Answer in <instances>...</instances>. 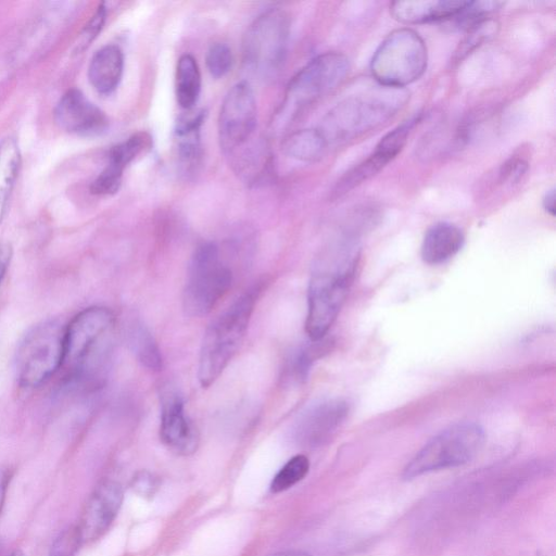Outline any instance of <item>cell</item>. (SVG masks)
<instances>
[{
  "label": "cell",
  "instance_id": "31",
  "mask_svg": "<svg viewBox=\"0 0 556 556\" xmlns=\"http://www.w3.org/2000/svg\"><path fill=\"white\" fill-rule=\"evenodd\" d=\"M106 13L105 4L101 3L80 33L77 51L85 50L97 38L104 26Z\"/></svg>",
  "mask_w": 556,
  "mask_h": 556
},
{
  "label": "cell",
  "instance_id": "17",
  "mask_svg": "<svg viewBox=\"0 0 556 556\" xmlns=\"http://www.w3.org/2000/svg\"><path fill=\"white\" fill-rule=\"evenodd\" d=\"M124 71V54L116 45L100 48L91 58L88 78L101 94H111L118 87Z\"/></svg>",
  "mask_w": 556,
  "mask_h": 556
},
{
  "label": "cell",
  "instance_id": "13",
  "mask_svg": "<svg viewBox=\"0 0 556 556\" xmlns=\"http://www.w3.org/2000/svg\"><path fill=\"white\" fill-rule=\"evenodd\" d=\"M54 119L63 130L86 137L99 136L109 127L104 112L76 88L61 97L54 110Z\"/></svg>",
  "mask_w": 556,
  "mask_h": 556
},
{
  "label": "cell",
  "instance_id": "33",
  "mask_svg": "<svg viewBox=\"0 0 556 556\" xmlns=\"http://www.w3.org/2000/svg\"><path fill=\"white\" fill-rule=\"evenodd\" d=\"M528 169V163L517 156L508 159L500 169V181L502 184H517Z\"/></svg>",
  "mask_w": 556,
  "mask_h": 556
},
{
  "label": "cell",
  "instance_id": "2",
  "mask_svg": "<svg viewBox=\"0 0 556 556\" xmlns=\"http://www.w3.org/2000/svg\"><path fill=\"white\" fill-rule=\"evenodd\" d=\"M114 326V314L103 306L83 309L65 326L63 366L75 379L90 384L102 381L112 351Z\"/></svg>",
  "mask_w": 556,
  "mask_h": 556
},
{
  "label": "cell",
  "instance_id": "22",
  "mask_svg": "<svg viewBox=\"0 0 556 556\" xmlns=\"http://www.w3.org/2000/svg\"><path fill=\"white\" fill-rule=\"evenodd\" d=\"M176 99L180 108L191 110L201 92V73L197 60L182 54L176 67Z\"/></svg>",
  "mask_w": 556,
  "mask_h": 556
},
{
  "label": "cell",
  "instance_id": "38",
  "mask_svg": "<svg viewBox=\"0 0 556 556\" xmlns=\"http://www.w3.org/2000/svg\"><path fill=\"white\" fill-rule=\"evenodd\" d=\"M7 481L2 480L0 482V515L3 507L4 498H5V492H7Z\"/></svg>",
  "mask_w": 556,
  "mask_h": 556
},
{
  "label": "cell",
  "instance_id": "32",
  "mask_svg": "<svg viewBox=\"0 0 556 556\" xmlns=\"http://www.w3.org/2000/svg\"><path fill=\"white\" fill-rule=\"evenodd\" d=\"M81 539L76 527L64 530L51 546L49 556H75Z\"/></svg>",
  "mask_w": 556,
  "mask_h": 556
},
{
  "label": "cell",
  "instance_id": "7",
  "mask_svg": "<svg viewBox=\"0 0 556 556\" xmlns=\"http://www.w3.org/2000/svg\"><path fill=\"white\" fill-rule=\"evenodd\" d=\"M484 431L476 422H458L431 438L403 470L404 479L457 467L470 462L481 450Z\"/></svg>",
  "mask_w": 556,
  "mask_h": 556
},
{
  "label": "cell",
  "instance_id": "3",
  "mask_svg": "<svg viewBox=\"0 0 556 556\" xmlns=\"http://www.w3.org/2000/svg\"><path fill=\"white\" fill-rule=\"evenodd\" d=\"M403 88L380 86L366 93L352 96L339 102L317 128L327 144H340L355 139L382 125L407 102Z\"/></svg>",
  "mask_w": 556,
  "mask_h": 556
},
{
  "label": "cell",
  "instance_id": "14",
  "mask_svg": "<svg viewBox=\"0 0 556 556\" xmlns=\"http://www.w3.org/2000/svg\"><path fill=\"white\" fill-rule=\"evenodd\" d=\"M124 498L116 481L99 484L87 501L77 526L81 543L101 538L116 518Z\"/></svg>",
  "mask_w": 556,
  "mask_h": 556
},
{
  "label": "cell",
  "instance_id": "25",
  "mask_svg": "<svg viewBox=\"0 0 556 556\" xmlns=\"http://www.w3.org/2000/svg\"><path fill=\"white\" fill-rule=\"evenodd\" d=\"M130 345L138 359L151 370L162 368L160 349L149 329L141 323L132 325L129 332Z\"/></svg>",
  "mask_w": 556,
  "mask_h": 556
},
{
  "label": "cell",
  "instance_id": "10",
  "mask_svg": "<svg viewBox=\"0 0 556 556\" xmlns=\"http://www.w3.org/2000/svg\"><path fill=\"white\" fill-rule=\"evenodd\" d=\"M232 282L231 269L222 261L215 243H201L191 257L184 289V309L201 317L228 292Z\"/></svg>",
  "mask_w": 556,
  "mask_h": 556
},
{
  "label": "cell",
  "instance_id": "12",
  "mask_svg": "<svg viewBox=\"0 0 556 556\" xmlns=\"http://www.w3.org/2000/svg\"><path fill=\"white\" fill-rule=\"evenodd\" d=\"M160 438L164 445L179 455H190L199 444V433L188 418L181 396L173 389L161 394Z\"/></svg>",
  "mask_w": 556,
  "mask_h": 556
},
{
  "label": "cell",
  "instance_id": "35",
  "mask_svg": "<svg viewBox=\"0 0 556 556\" xmlns=\"http://www.w3.org/2000/svg\"><path fill=\"white\" fill-rule=\"evenodd\" d=\"M12 258V247L7 242H0V283L5 276Z\"/></svg>",
  "mask_w": 556,
  "mask_h": 556
},
{
  "label": "cell",
  "instance_id": "1",
  "mask_svg": "<svg viewBox=\"0 0 556 556\" xmlns=\"http://www.w3.org/2000/svg\"><path fill=\"white\" fill-rule=\"evenodd\" d=\"M358 257L356 241L342 239L317 261L308 283L305 320L312 341L321 340L336 320L352 285Z\"/></svg>",
  "mask_w": 556,
  "mask_h": 556
},
{
  "label": "cell",
  "instance_id": "11",
  "mask_svg": "<svg viewBox=\"0 0 556 556\" xmlns=\"http://www.w3.org/2000/svg\"><path fill=\"white\" fill-rule=\"evenodd\" d=\"M257 108L254 91L245 81L235 84L225 96L218 115V136L224 152L235 156L248 153L255 144Z\"/></svg>",
  "mask_w": 556,
  "mask_h": 556
},
{
  "label": "cell",
  "instance_id": "4",
  "mask_svg": "<svg viewBox=\"0 0 556 556\" xmlns=\"http://www.w3.org/2000/svg\"><path fill=\"white\" fill-rule=\"evenodd\" d=\"M258 294V287L249 289L208 325L198 365V379L203 388L215 382L237 353Z\"/></svg>",
  "mask_w": 556,
  "mask_h": 556
},
{
  "label": "cell",
  "instance_id": "6",
  "mask_svg": "<svg viewBox=\"0 0 556 556\" xmlns=\"http://www.w3.org/2000/svg\"><path fill=\"white\" fill-rule=\"evenodd\" d=\"M427 64L424 39L404 27L394 29L382 40L371 58L370 72L380 86L404 89L422 76Z\"/></svg>",
  "mask_w": 556,
  "mask_h": 556
},
{
  "label": "cell",
  "instance_id": "36",
  "mask_svg": "<svg viewBox=\"0 0 556 556\" xmlns=\"http://www.w3.org/2000/svg\"><path fill=\"white\" fill-rule=\"evenodd\" d=\"M543 207L551 216L555 215V189L552 188L546 191L543 198Z\"/></svg>",
  "mask_w": 556,
  "mask_h": 556
},
{
  "label": "cell",
  "instance_id": "19",
  "mask_svg": "<svg viewBox=\"0 0 556 556\" xmlns=\"http://www.w3.org/2000/svg\"><path fill=\"white\" fill-rule=\"evenodd\" d=\"M151 144L147 132H137L111 148L108 163L97 176L100 184L109 189H118L125 167Z\"/></svg>",
  "mask_w": 556,
  "mask_h": 556
},
{
  "label": "cell",
  "instance_id": "8",
  "mask_svg": "<svg viewBox=\"0 0 556 556\" xmlns=\"http://www.w3.org/2000/svg\"><path fill=\"white\" fill-rule=\"evenodd\" d=\"M65 326L55 319L31 327L21 340L15 357L16 378L24 388L45 383L64 361Z\"/></svg>",
  "mask_w": 556,
  "mask_h": 556
},
{
  "label": "cell",
  "instance_id": "37",
  "mask_svg": "<svg viewBox=\"0 0 556 556\" xmlns=\"http://www.w3.org/2000/svg\"><path fill=\"white\" fill-rule=\"evenodd\" d=\"M269 556H311L308 553L299 549H288L278 552Z\"/></svg>",
  "mask_w": 556,
  "mask_h": 556
},
{
  "label": "cell",
  "instance_id": "26",
  "mask_svg": "<svg viewBox=\"0 0 556 556\" xmlns=\"http://www.w3.org/2000/svg\"><path fill=\"white\" fill-rule=\"evenodd\" d=\"M309 470V460L303 454L291 457L275 475L270 483L271 493H281L300 481H302Z\"/></svg>",
  "mask_w": 556,
  "mask_h": 556
},
{
  "label": "cell",
  "instance_id": "18",
  "mask_svg": "<svg viewBox=\"0 0 556 556\" xmlns=\"http://www.w3.org/2000/svg\"><path fill=\"white\" fill-rule=\"evenodd\" d=\"M465 237L459 227L447 222L437 223L425 233L421 257L430 265L444 263L462 249Z\"/></svg>",
  "mask_w": 556,
  "mask_h": 556
},
{
  "label": "cell",
  "instance_id": "34",
  "mask_svg": "<svg viewBox=\"0 0 556 556\" xmlns=\"http://www.w3.org/2000/svg\"><path fill=\"white\" fill-rule=\"evenodd\" d=\"M132 488L141 496H152L159 488V479L149 471H140L134 478Z\"/></svg>",
  "mask_w": 556,
  "mask_h": 556
},
{
  "label": "cell",
  "instance_id": "20",
  "mask_svg": "<svg viewBox=\"0 0 556 556\" xmlns=\"http://www.w3.org/2000/svg\"><path fill=\"white\" fill-rule=\"evenodd\" d=\"M205 118L203 110L180 116L176 122L175 140L180 167L185 173H191L200 162L201 137L200 129Z\"/></svg>",
  "mask_w": 556,
  "mask_h": 556
},
{
  "label": "cell",
  "instance_id": "21",
  "mask_svg": "<svg viewBox=\"0 0 556 556\" xmlns=\"http://www.w3.org/2000/svg\"><path fill=\"white\" fill-rule=\"evenodd\" d=\"M327 148L328 144L317 128L293 131L281 143V151L287 156L302 162L320 160Z\"/></svg>",
  "mask_w": 556,
  "mask_h": 556
},
{
  "label": "cell",
  "instance_id": "27",
  "mask_svg": "<svg viewBox=\"0 0 556 556\" xmlns=\"http://www.w3.org/2000/svg\"><path fill=\"white\" fill-rule=\"evenodd\" d=\"M318 355V349L304 346L293 351L286 359L282 378L287 382H301L307 377L309 367Z\"/></svg>",
  "mask_w": 556,
  "mask_h": 556
},
{
  "label": "cell",
  "instance_id": "28",
  "mask_svg": "<svg viewBox=\"0 0 556 556\" xmlns=\"http://www.w3.org/2000/svg\"><path fill=\"white\" fill-rule=\"evenodd\" d=\"M498 27V23L489 17L467 29L465 38L455 51V59H463L483 42L490 40L496 35Z\"/></svg>",
  "mask_w": 556,
  "mask_h": 556
},
{
  "label": "cell",
  "instance_id": "16",
  "mask_svg": "<svg viewBox=\"0 0 556 556\" xmlns=\"http://www.w3.org/2000/svg\"><path fill=\"white\" fill-rule=\"evenodd\" d=\"M464 0H407L390 4L391 15L403 24L453 20L467 4Z\"/></svg>",
  "mask_w": 556,
  "mask_h": 556
},
{
  "label": "cell",
  "instance_id": "24",
  "mask_svg": "<svg viewBox=\"0 0 556 556\" xmlns=\"http://www.w3.org/2000/svg\"><path fill=\"white\" fill-rule=\"evenodd\" d=\"M391 161L387 154L376 148L367 159L352 167L338 180L333 195L341 197L371 179Z\"/></svg>",
  "mask_w": 556,
  "mask_h": 556
},
{
  "label": "cell",
  "instance_id": "5",
  "mask_svg": "<svg viewBox=\"0 0 556 556\" xmlns=\"http://www.w3.org/2000/svg\"><path fill=\"white\" fill-rule=\"evenodd\" d=\"M350 71L348 56L339 52H325L312 59L289 81L275 127L281 128L299 113L336 89Z\"/></svg>",
  "mask_w": 556,
  "mask_h": 556
},
{
  "label": "cell",
  "instance_id": "39",
  "mask_svg": "<svg viewBox=\"0 0 556 556\" xmlns=\"http://www.w3.org/2000/svg\"><path fill=\"white\" fill-rule=\"evenodd\" d=\"M7 556H24V554L21 551H14V552H12L11 554H9Z\"/></svg>",
  "mask_w": 556,
  "mask_h": 556
},
{
  "label": "cell",
  "instance_id": "23",
  "mask_svg": "<svg viewBox=\"0 0 556 556\" xmlns=\"http://www.w3.org/2000/svg\"><path fill=\"white\" fill-rule=\"evenodd\" d=\"M20 167V147L14 138L8 137L0 143V224L5 214Z\"/></svg>",
  "mask_w": 556,
  "mask_h": 556
},
{
  "label": "cell",
  "instance_id": "15",
  "mask_svg": "<svg viewBox=\"0 0 556 556\" xmlns=\"http://www.w3.org/2000/svg\"><path fill=\"white\" fill-rule=\"evenodd\" d=\"M349 412L348 404L340 399L318 402L304 410L295 425L296 439L306 445L326 441L343 422Z\"/></svg>",
  "mask_w": 556,
  "mask_h": 556
},
{
  "label": "cell",
  "instance_id": "9",
  "mask_svg": "<svg viewBox=\"0 0 556 556\" xmlns=\"http://www.w3.org/2000/svg\"><path fill=\"white\" fill-rule=\"evenodd\" d=\"M290 35V18L279 8L260 14L243 38V61L262 78L274 77L286 61Z\"/></svg>",
  "mask_w": 556,
  "mask_h": 556
},
{
  "label": "cell",
  "instance_id": "30",
  "mask_svg": "<svg viewBox=\"0 0 556 556\" xmlns=\"http://www.w3.org/2000/svg\"><path fill=\"white\" fill-rule=\"evenodd\" d=\"M205 62L206 67L213 77H224L232 66L231 50L225 43H213L206 52Z\"/></svg>",
  "mask_w": 556,
  "mask_h": 556
},
{
  "label": "cell",
  "instance_id": "29",
  "mask_svg": "<svg viewBox=\"0 0 556 556\" xmlns=\"http://www.w3.org/2000/svg\"><path fill=\"white\" fill-rule=\"evenodd\" d=\"M503 5L500 1H468L465 8L453 18L457 28L469 29Z\"/></svg>",
  "mask_w": 556,
  "mask_h": 556
}]
</instances>
